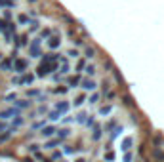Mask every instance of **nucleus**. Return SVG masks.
<instances>
[{
  "mask_svg": "<svg viewBox=\"0 0 164 162\" xmlns=\"http://www.w3.org/2000/svg\"><path fill=\"white\" fill-rule=\"evenodd\" d=\"M80 88H82V92H95V88H97V82H95L94 78H90V76H86V78H82V82H80Z\"/></svg>",
  "mask_w": 164,
  "mask_h": 162,
  "instance_id": "nucleus-1",
  "label": "nucleus"
},
{
  "mask_svg": "<svg viewBox=\"0 0 164 162\" xmlns=\"http://www.w3.org/2000/svg\"><path fill=\"white\" fill-rule=\"evenodd\" d=\"M134 143H135L134 135H126V137H122V139H120V151H122V153H128V151H132Z\"/></svg>",
  "mask_w": 164,
  "mask_h": 162,
  "instance_id": "nucleus-2",
  "label": "nucleus"
},
{
  "mask_svg": "<svg viewBox=\"0 0 164 162\" xmlns=\"http://www.w3.org/2000/svg\"><path fill=\"white\" fill-rule=\"evenodd\" d=\"M103 133H105V132H103V126L99 122H95L94 126H92V135H90L92 141H99L103 137Z\"/></svg>",
  "mask_w": 164,
  "mask_h": 162,
  "instance_id": "nucleus-3",
  "label": "nucleus"
},
{
  "mask_svg": "<svg viewBox=\"0 0 164 162\" xmlns=\"http://www.w3.org/2000/svg\"><path fill=\"white\" fill-rule=\"evenodd\" d=\"M111 113H113V105L107 103V105H101V107L97 109V115L101 116V118H105V116H109Z\"/></svg>",
  "mask_w": 164,
  "mask_h": 162,
  "instance_id": "nucleus-4",
  "label": "nucleus"
},
{
  "mask_svg": "<svg viewBox=\"0 0 164 162\" xmlns=\"http://www.w3.org/2000/svg\"><path fill=\"white\" fill-rule=\"evenodd\" d=\"M69 135H71V128H67V126L65 128H59L57 132H55V137H57L59 141H65Z\"/></svg>",
  "mask_w": 164,
  "mask_h": 162,
  "instance_id": "nucleus-5",
  "label": "nucleus"
},
{
  "mask_svg": "<svg viewBox=\"0 0 164 162\" xmlns=\"http://www.w3.org/2000/svg\"><path fill=\"white\" fill-rule=\"evenodd\" d=\"M153 158L155 162H164V151L160 147H153Z\"/></svg>",
  "mask_w": 164,
  "mask_h": 162,
  "instance_id": "nucleus-6",
  "label": "nucleus"
},
{
  "mask_svg": "<svg viewBox=\"0 0 164 162\" xmlns=\"http://www.w3.org/2000/svg\"><path fill=\"white\" fill-rule=\"evenodd\" d=\"M55 132H57V130H55L54 126H44L42 128V137H46V139H48V137H52V135H55Z\"/></svg>",
  "mask_w": 164,
  "mask_h": 162,
  "instance_id": "nucleus-7",
  "label": "nucleus"
},
{
  "mask_svg": "<svg viewBox=\"0 0 164 162\" xmlns=\"http://www.w3.org/2000/svg\"><path fill=\"white\" fill-rule=\"evenodd\" d=\"M115 156H117V155H115L113 149H107V151L103 153V162H113V160H115Z\"/></svg>",
  "mask_w": 164,
  "mask_h": 162,
  "instance_id": "nucleus-8",
  "label": "nucleus"
},
{
  "mask_svg": "<svg viewBox=\"0 0 164 162\" xmlns=\"http://www.w3.org/2000/svg\"><path fill=\"white\" fill-rule=\"evenodd\" d=\"M88 103L90 105H97L99 103V94L97 92H92V94L88 95Z\"/></svg>",
  "mask_w": 164,
  "mask_h": 162,
  "instance_id": "nucleus-9",
  "label": "nucleus"
},
{
  "mask_svg": "<svg viewBox=\"0 0 164 162\" xmlns=\"http://www.w3.org/2000/svg\"><path fill=\"white\" fill-rule=\"evenodd\" d=\"M57 145H61V141H59V139H50V141H46L44 149H55Z\"/></svg>",
  "mask_w": 164,
  "mask_h": 162,
  "instance_id": "nucleus-10",
  "label": "nucleus"
},
{
  "mask_svg": "<svg viewBox=\"0 0 164 162\" xmlns=\"http://www.w3.org/2000/svg\"><path fill=\"white\" fill-rule=\"evenodd\" d=\"M132 160H134V153L132 151H128V153L122 155V162H132Z\"/></svg>",
  "mask_w": 164,
  "mask_h": 162,
  "instance_id": "nucleus-11",
  "label": "nucleus"
},
{
  "mask_svg": "<svg viewBox=\"0 0 164 162\" xmlns=\"http://www.w3.org/2000/svg\"><path fill=\"white\" fill-rule=\"evenodd\" d=\"M63 158V153L61 151H54V155H52V160H61Z\"/></svg>",
  "mask_w": 164,
  "mask_h": 162,
  "instance_id": "nucleus-12",
  "label": "nucleus"
},
{
  "mask_svg": "<svg viewBox=\"0 0 164 162\" xmlns=\"http://www.w3.org/2000/svg\"><path fill=\"white\" fill-rule=\"evenodd\" d=\"M73 162H88V158L84 155H80V156H74V160Z\"/></svg>",
  "mask_w": 164,
  "mask_h": 162,
  "instance_id": "nucleus-13",
  "label": "nucleus"
},
{
  "mask_svg": "<svg viewBox=\"0 0 164 162\" xmlns=\"http://www.w3.org/2000/svg\"><path fill=\"white\" fill-rule=\"evenodd\" d=\"M65 153H67V155H73V153H77V149H73V147H65Z\"/></svg>",
  "mask_w": 164,
  "mask_h": 162,
  "instance_id": "nucleus-14",
  "label": "nucleus"
},
{
  "mask_svg": "<svg viewBox=\"0 0 164 162\" xmlns=\"http://www.w3.org/2000/svg\"><path fill=\"white\" fill-rule=\"evenodd\" d=\"M59 162H67V160H59Z\"/></svg>",
  "mask_w": 164,
  "mask_h": 162,
  "instance_id": "nucleus-15",
  "label": "nucleus"
},
{
  "mask_svg": "<svg viewBox=\"0 0 164 162\" xmlns=\"http://www.w3.org/2000/svg\"><path fill=\"white\" fill-rule=\"evenodd\" d=\"M101 162H103V160H101Z\"/></svg>",
  "mask_w": 164,
  "mask_h": 162,
  "instance_id": "nucleus-16",
  "label": "nucleus"
}]
</instances>
